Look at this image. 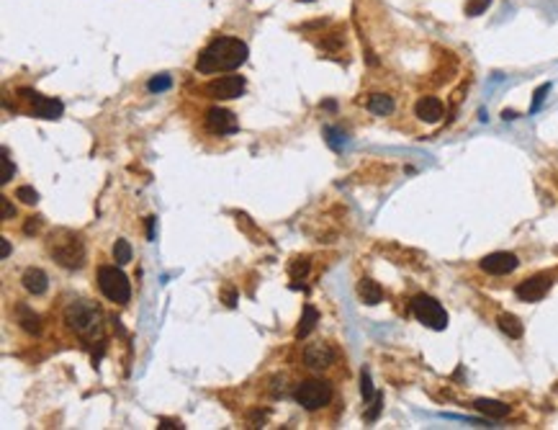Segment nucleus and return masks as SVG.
Returning <instances> with one entry per match:
<instances>
[{
    "label": "nucleus",
    "instance_id": "1",
    "mask_svg": "<svg viewBox=\"0 0 558 430\" xmlns=\"http://www.w3.org/2000/svg\"><path fill=\"white\" fill-rule=\"evenodd\" d=\"M247 44L237 37H216L196 60V72L214 75V72H232L247 62Z\"/></svg>",
    "mask_w": 558,
    "mask_h": 430
},
{
    "label": "nucleus",
    "instance_id": "2",
    "mask_svg": "<svg viewBox=\"0 0 558 430\" xmlns=\"http://www.w3.org/2000/svg\"><path fill=\"white\" fill-rule=\"evenodd\" d=\"M49 253L62 268H82L85 263V245L77 234L68 232V229H57V232L49 237Z\"/></svg>",
    "mask_w": 558,
    "mask_h": 430
},
{
    "label": "nucleus",
    "instance_id": "3",
    "mask_svg": "<svg viewBox=\"0 0 558 430\" xmlns=\"http://www.w3.org/2000/svg\"><path fill=\"white\" fill-rule=\"evenodd\" d=\"M98 289L113 304H127L132 299V284L116 265H101L98 268Z\"/></svg>",
    "mask_w": 558,
    "mask_h": 430
},
{
    "label": "nucleus",
    "instance_id": "4",
    "mask_svg": "<svg viewBox=\"0 0 558 430\" xmlns=\"http://www.w3.org/2000/svg\"><path fill=\"white\" fill-rule=\"evenodd\" d=\"M332 384L324 381V379H309V381H301L296 386V392H293V400L301 405L304 410L314 412V410H322L327 407L329 402H332Z\"/></svg>",
    "mask_w": 558,
    "mask_h": 430
},
{
    "label": "nucleus",
    "instance_id": "5",
    "mask_svg": "<svg viewBox=\"0 0 558 430\" xmlns=\"http://www.w3.org/2000/svg\"><path fill=\"white\" fill-rule=\"evenodd\" d=\"M65 322L72 327L77 335H90V332H98L101 330V312L98 307H93L90 302H72L65 310Z\"/></svg>",
    "mask_w": 558,
    "mask_h": 430
},
{
    "label": "nucleus",
    "instance_id": "6",
    "mask_svg": "<svg viewBox=\"0 0 558 430\" xmlns=\"http://www.w3.org/2000/svg\"><path fill=\"white\" fill-rule=\"evenodd\" d=\"M412 312H414V317H417L424 327H430V330H445L448 327V312L443 310V304H440L438 299H432V296H427V294L414 296Z\"/></svg>",
    "mask_w": 558,
    "mask_h": 430
},
{
    "label": "nucleus",
    "instance_id": "7",
    "mask_svg": "<svg viewBox=\"0 0 558 430\" xmlns=\"http://www.w3.org/2000/svg\"><path fill=\"white\" fill-rule=\"evenodd\" d=\"M245 91V77L242 75H224V77H216L206 85V96L216 101H232V99H239Z\"/></svg>",
    "mask_w": 558,
    "mask_h": 430
},
{
    "label": "nucleus",
    "instance_id": "8",
    "mask_svg": "<svg viewBox=\"0 0 558 430\" xmlns=\"http://www.w3.org/2000/svg\"><path fill=\"white\" fill-rule=\"evenodd\" d=\"M18 93H21L23 99L31 101V113H34L37 119H60L62 113H65L62 101L46 99V96H42V93H37V91H29V88H21Z\"/></svg>",
    "mask_w": 558,
    "mask_h": 430
},
{
    "label": "nucleus",
    "instance_id": "9",
    "mask_svg": "<svg viewBox=\"0 0 558 430\" xmlns=\"http://www.w3.org/2000/svg\"><path fill=\"white\" fill-rule=\"evenodd\" d=\"M551 284H553V279L548 276V273H538V276H533V279H525L522 284H517L514 294H517L520 302H540V299L548 294Z\"/></svg>",
    "mask_w": 558,
    "mask_h": 430
},
{
    "label": "nucleus",
    "instance_id": "10",
    "mask_svg": "<svg viewBox=\"0 0 558 430\" xmlns=\"http://www.w3.org/2000/svg\"><path fill=\"white\" fill-rule=\"evenodd\" d=\"M335 358H337L335 348L329 346V343H324V340H319V343H312V346L304 348V363L309 366V369H314V371L329 369V366L335 363Z\"/></svg>",
    "mask_w": 558,
    "mask_h": 430
},
{
    "label": "nucleus",
    "instance_id": "11",
    "mask_svg": "<svg viewBox=\"0 0 558 430\" xmlns=\"http://www.w3.org/2000/svg\"><path fill=\"white\" fill-rule=\"evenodd\" d=\"M206 127H209V132H214V134H234L239 129V121L232 111L214 106L206 111Z\"/></svg>",
    "mask_w": 558,
    "mask_h": 430
},
{
    "label": "nucleus",
    "instance_id": "12",
    "mask_svg": "<svg viewBox=\"0 0 558 430\" xmlns=\"http://www.w3.org/2000/svg\"><path fill=\"white\" fill-rule=\"evenodd\" d=\"M520 265L514 253H491V255L481 258V271L491 273V276H507Z\"/></svg>",
    "mask_w": 558,
    "mask_h": 430
},
{
    "label": "nucleus",
    "instance_id": "13",
    "mask_svg": "<svg viewBox=\"0 0 558 430\" xmlns=\"http://www.w3.org/2000/svg\"><path fill=\"white\" fill-rule=\"evenodd\" d=\"M443 101L435 99V96H422V99L417 101V106H414V113H417L419 119L427 121V124H438L440 119H443Z\"/></svg>",
    "mask_w": 558,
    "mask_h": 430
},
{
    "label": "nucleus",
    "instance_id": "14",
    "mask_svg": "<svg viewBox=\"0 0 558 430\" xmlns=\"http://www.w3.org/2000/svg\"><path fill=\"white\" fill-rule=\"evenodd\" d=\"M21 284H23V289L34 296H42L46 289H49V279H46V273L42 271V268H26L21 276Z\"/></svg>",
    "mask_w": 558,
    "mask_h": 430
},
{
    "label": "nucleus",
    "instance_id": "15",
    "mask_svg": "<svg viewBox=\"0 0 558 430\" xmlns=\"http://www.w3.org/2000/svg\"><path fill=\"white\" fill-rule=\"evenodd\" d=\"M474 407L481 412V415L491 417V420H502L512 412V407L507 405V402H499V400H476L474 402Z\"/></svg>",
    "mask_w": 558,
    "mask_h": 430
},
{
    "label": "nucleus",
    "instance_id": "16",
    "mask_svg": "<svg viewBox=\"0 0 558 430\" xmlns=\"http://www.w3.org/2000/svg\"><path fill=\"white\" fill-rule=\"evenodd\" d=\"M357 296L363 299L365 304H381L383 302V289L376 284V281H371V279H363L360 284H357Z\"/></svg>",
    "mask_w": 558,
    "mask_h": 430
},
{
    "label": "nucleus",
    "instance_id": "17",
    "mask_svg": "<svg viewBox=\"0 0 558 430\" xmlns=\"http://www.w3.org/2000/svg\"><path fill=\"white\" fill-rule=\"evenodd\" d=\"M317 322H319V312L314 310L312 304H306L304 315H301V322H298V327H296V340L309 338L314 332V327H317Z\"/></svg>",
    "mask_w": 558,
    "mask_h": 430
},
{
    "label": "nucleus",
    "instance_id": "18",
    "mask_svg": "<svg viewBox=\"0 0 558 430\" xmlns=\"http://www.w3.org/2000/svg\"><path fill=\"white\" fill-rule=\"evenodd\" d=\"M368 111L376 113V116H386V113L394 111V99L386 93H373L368 99Z\"/></svg>",
    "mask_w": 558,
    "mask_h": 430
},
{
    "label": "nucleus",
    "instance_id": "19",
    "mask_svg": "<svg viewBox=\"0 0 558 430\" xmlns=\"http://www.w3.org/2000/svg\"><path fill=\"white\" fill-rule=\"evenodd\" d=\"M497 322H499V330L505 332L507 338L517 340V338H522V332H525V327H522L520 320L514 317V315H507V312H505V315H499Z\"/></svg>",
    "mask_w": 558,
    "mask_h": 430
},
{
    "label": "nucleus",
    "instance_id": "20",
    "mask_svg": "<svg viewBox=\"0 0 558 430\" xmlns=\"http://www.w3.org/2000/svg\"><path fill=\"white\" fill-rule=\"evenodd\" d=\"M18 322H21V327L29 335H39V330H42V322H39V315H34V312L29 310V307H18Z\"/></svg>",
    "mask_w": 558,
    "mask_h": 430
},
{
    "label": "nucleus",
    "instance_id": "21",
    "mask_svg": "<svg viewBox=\"0 0 558 430\" xmlns=\"http://www.w3.org/2000/svg\"><path fill=\"white\" fill-rule=\"evenodd\" d=\"M113 260L119 265H127L132 260V245L127 240H116V245H113Z\"/></svg>",
    "mask_w": 558,
    "mask_h": 430
},
{
    "label": "nucleus",
    "instance_id": "22",
    "mask_svg": "<svg viewBox=\"0 0 558 430\" xmlns=\"http://www.w3.org/2000/svg\"><path fill=\"white\" fill-rule=\"evenodd\" d=\"M288 273L293 281L306 279V273H309V260H306V258H293L288 265Z\"/></svg>",
    "mask_w": 558,
    "mask_h": 430
},
{
    "label": "nucleus",
    "instance_id": "23",
    "mask_svg": "<svg viewBox=\"0 0 558 430\" xmlns=\"http://www.w3.org/2000/svg\"><path fill=\"white\" fill-rule=\"evenodd\" d=\"M13 173H15V165L11 163V158H8V150L3 147V158H0V183L6 186V183L13 178Z\"/></svg>",
    "mask_w": 558,
    "mask_h": 430
},
{
    "label": "nucleus",
    "instance_id": "24",
    "mask_svg": "<svg viewBox=\"0 0 558 430\" xmlns=\"http://www.w3.org/2000/svg\"><path fill=\"white\" fill-rule=\"evenodd\" d=\"M324 139H327V144L332 147V150H343V142H345V134L340 132V129L335 127H324Z\"/></svg>",
    "mask_w": 558,
    "mask_h": 430
},
{
    "label": "nucleus",
    "instance_id": "25",
    "mask_svg": "<svg viewBox=\"0 0 558 430\" xmlns=\"http://www.w3.org/2000/svg\"><path fill=\"white\" fill-rule=\"evenodd\" d=\"M170 85H172L170 75H157L149 80L147 88H149V93H165V91H170Z\"/></svg>",
    "mask_w": 558,
    "mask_h": 430
},
{
    "label": "nucleus",
    "instance_id": "26",
    "mask_svg": "<svg viewBox=\"0 0 558 430\" xmlns=\"http://www.w3.org/2000/svg\"><path fill=\"white\" fill-rule=\"evenodd\" d=\"M360 394H363L365 402H371L373 397H376V392H373V381H371V374L363 369V374H360Z\"/></svg>",
    "mask_w": 558,
    "mask_h": 430
},
{
    "label": "nucleus",
    "instance_id": "27",
    "mask_svg": "<svg viewBox=\"0 0 558 430\" xmlns=\"http://www.w3.org/2000/svg\"><path fill=\"white\" fill-rule=\"evenodd\" d=\"M15 198H21L23 204H37L39 201V194L31 186H21V189L15 191Z\"/></svg>",
    "mask_w": 558,
    "mask_h": 430
},
{
    "label": "nucleus",
    "instance_id": "28",
    "mask_svg": "<svg viewBox=\"0 0 558 430\" xmlns=\"http://www.w3.org/2000/svg\"><path fill=\"white\" fill-rule=\"evenodd\" d=\"M489 6H491V0H469V3H466V13L481 15Z\"/></svg>",
    "mask_w": 558,
    "mask_h": 430
},
{
    "label": "nucleus",
    "instance_id": "29",
    "mask_svg": "<svg viewBox=\"0 0 558 430\" xmlns=\"http://www.w3.org/2000/svg\"><path fill=\"white\" fill-rule=\"evenodd\" d=\"M381 407H383V394H376V397L371 400V410L365 412V420H368V423H373V420L379 417Z\"/></svg>",
    "mask_w": 558,
    "mask_h": 430
},
{
    "label": "nucleus",
    "instance_id": "30",
    "mask_svg": "<svg viewBox=\"0 0 558 430\" xmlns=\"http://www.w3.org/2000/svg\"><path fill=\"white\" fill-rule=\"evenodd\" d=\"M0 217H3V222L15 217V206L11 204V198L8 196H0Z\"/></svg>",
    "mask_w": 558,
    "mask_h": 430
},
{
    "label": "nucleus",
    "instance_id": "31",
    "mask_svg": "<svg viewBox=\"0 0 558 430\" xmlns=\"http://www.w3.org/2000/svg\"><path fill=\"white\" fill-rule=\"evenodd\" d=\"M548 91H551V83H543L540 88H538V91H535V99H533V106H530V111H538V108H540V103L545 101Z\"/></svg>",
    "mask_w": 558,
    "mask_h": 430
},
{
    "label": "nucleus",
    "instance_id": "32",
    "mask_svg": "<svg viewBox=\"0 0 558 430\" xmlns=\"http://www.w3.org/2000/svg\"><path fill=\"white\" fill-rule=\"evenodd\" d=\"M157 428H160V430H175V428H183V423H180V420H165V417H163Z\"/></svg>",
    "mask_w": 558,
    "mask_h": 430
},
{
    "label": "nucleus",
    "instance_id": "33",
    "mask_svg": "<svg viewBox=\"0 0 558 430\" xmlns=\"http://www.w3.org/2000/svg\"><path fill=\"white\" fill-rule=\"evenodd\" d=\"M39 225H42V219H39V217H37V219L31 217L29 222H26V227H23V232H26V234L37 232V229H39Z\"/></svg>",
    "mask_w": 558,
    "mask_h": 430
},
{
    "label": "nucleus",
    "instance_id": "34",
    "mask_svg": "<svg viewBox=\"0 0 558 430\" xmlns=\"http://www.w3.org/2000/svg\"><path fill=\"white\" fill-rule=\"evenodd\" d=\"M224 304H227V307H234V304H237V294H234L232 289L224 291Z\"/></svg>",
    "mask_w": 558,
    "mask_h": 430
},
{
    "label": "nucleus",
    "instance_id": "35",
    "mask_svg": "<svg viewBox=\"0 0 558 430\" xmlns=\"http://www.w3.org/2000/svg\"><path fill=\"white\" fill-rule=\"evenodd\" d=\"M155 225L157 217H147V240H155Z\"/></svg>",
    "mask_w": 558,
    "mask_h": 430
},
{
    "label": "nucleus",
    "instance_id": "36",
    "mask_svg": "<svg viewBox=\"0 0 558 430\" xmlns=\"http://www.w3.org/2000/svg\"><path fill=\"white\" fill-rule=\"evenodd\" d=\"M8 255H11V242L3 237V240H0V258H8Z\"/></svg>",
    "mask_w": 558,
    "mask_h": 430
},
{
    "label": "nucleus",
    "instance_id": "37",
    "mask_svg": "<svg viewBox=\"0 0 558 430\" xmlns=\"http://www.w3.org/2000/svg\"><path fill=\"white\" fill-rule=\"evenodd\" d=\"M502 116H505V119H517V113H514V111H505Z\"/></svg>",
    "mask_w": 558,
    "mask_h": 430
},
{
    "label": "nucleus",
    "instance_id": "38",
    "mask_svg": "<svg viewBox=\"0 0 558 430\" xmlns=\"http://www.w3.org/2000/svg\"><path fill=\"white\" fill-rule=\"evenodd\" d=\"M298 3H314V0H298Z\"/></svg>",
    "mask_w": 558,
    "mask_h": 430
}]
</instances>
